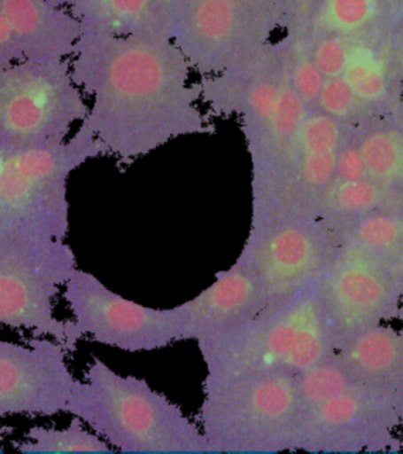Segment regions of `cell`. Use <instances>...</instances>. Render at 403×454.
<instances>
[{"label": "cell", "instance_id": "6da1fadb", "mask_svg": "<svg viewBox=\"0 0 403 454\" xmlns=\"http://www.w3.org/2000/svg\"><path fill=\"white\" fill-rule=\"evenodd\" d=\"M70 65L90 99L81 125L120 163L184 136L214 131L191 65L172 36L82 32Z\"/></svg>", "mask_w": 403, "mask_h": 454}, {"label": "cell", "instance_id": "7a4b0ae2", "mask_svg": "<svg viewBox=\"0 0 403 454\" xmlns=\"http://www.w3.org/2000/svg\"><path fill=\"white\" fill-rule=\"evenodd\" d=\"M66 413L123 454H212L202 427L180 405L97 356L74 383Z\"/></svg>", "mask_w": 403, "mask_h": 454}, {"label": "cell", "instance_id": "3957f363", "mask_svg": "<svg viewBox=\"0 0 403 454\" xmlns=\"http://www.w3.org/2000/svg\"><path fill=\"white\" fill-rule=\"evenodd\" d=\"M305 407L285 371L206 377L200 427L212 454L299 451Z\"/></svg>", "mask_w": 403, "mask_h": 454}, {"label": "cell", "instance_id": "277c9868", "mask_svg": "<svg viewBox=\"0 0 403 454\" xmlns=\"http://www.w3.org/2000/svg\"><path fill=\"white\" fill-rule=\"evenodd\" d=\"M336 340L312 284L297 297L267 308L238 333L202 354L206 377L285 371L293 376L336 354Z\"/></svg>", "mask_w": 403, "mask_h": 454}, {"label": "cell", "instance_id": "5b68a950", "mask_svg": "<svg viewBox=\"0 0 403 454\" xmlns=\"http://www.w3.org/2000/svg\"><path fill=\"white\" fill-rule=\"evenodd\" d=\"M99 156L106 150L84 125L62 144L13 152L0 168V234L66 240L68 178Z\"/></svg>", "mask_w": 403, "mask_h": 454}, {"label": "cell", "instance_id": "8992f818", "mask_svg": "<svg viewBox=\"0 0 403 454\" xmlns=\"http://www.w3.org/2000/svg\"><path fill=\"white\" fill-rule=\"evenodd\" d=\"M76 269L66 240L0 234V326L50 336L74 352L85 336L74 320L57 319L54 301Z\"/></svg>", "mask_w": 403, "mask_h": 454}, {"label": "cell", "instance_id": "52a82bcc", "mask_svg": "<svg viewBox=\"0 0 403 454\" xmlns=\"http://www.w3.org/2000/svg\"><path fill=\"white\" fill-rule=\"evenodd\" d=\"M87 114L70 60H21L0 70V139L13 152L62 144Z\"/></svg>", "mask_w": 403, "mask_h": 454}, {"label": "cell", "instance_id": "ba28073f", "mask_svg": "<svg viewBox=\"0 0 403 454\" xmlns=\"http://www.w3.org/2000/svg\"><path fill=\"white\" fill-rule=\"evenodd\" d=\"M339 248L319 216H276L251 221L238 259L260 279L268 308H276L317 283Z\"/></svg>", "mask_w": 403, "mask_h": 454}, {"label": "cell", "instance_id": "9c48e42d", "mask_svg": "<svg viewBox=\"0 0 403 454\" xmlns=\"http://www.w3.org/2000/svg\"><path fill=\"white\" fill-rule=\"evenodd\" d=\"M64 287L71 319L98 344L139 354L184 340L175 306L158 309L128 300L79 267Z\"/></svg>", "mask_w": 403, "mask_h": 454}, {"label": "cell", "instance_id": "30bf717a", "mask_svg": "<svg viewBox=\"0 0 403 454\" xmlns=\"http://www.w3.org/2000/svg\"><path fill=\"white\" fill-rule=\"evenodd\" d=\"M315 286L336 348L364 330L399 320L402 291L390 263L360 249L340 245Z\"/></svg>", "mask_w": 403, "mask_h": 454}, {"label": "cell", "instance_id": "8fae6325", "mask_svg": "<svg viewBox=\"0 0 403 454\" xmlns=\"http://www.w3.org/2000/svg\"><path fill=\"white\" fill-rule=\"evenodd\" d=\"M402 427L396 396L368 385L331 397L305 411L299 451L360 454L394 451Z\"/></svg>", "mask_w": 403, "mask_h": 454}, {"label": "cell", "instance_id": "7c38bea8", "mask_svg": "<svg viewBox=\"0 0 403 454\" xmlns=\"http://www.w3.org/2000/svg\"><path fill=\"white\" fill-rule=\"evenodd\" d=\"M172 40L198 78L212 76L259 52L263 16L229 0H172Z\"/></svg>", "mask_w": 403, "mask_h": 454}, {"label": "cell", "instance_id": "4fadbf2b", "mask_svg": "<svg viewBox=\"0 0 403 454\" xmlns=\"http://www.w3.org/2000/svg\"><path fill=\"white\" fill-rule=\"evenodd\" d=\"M68 350L50 336L0 340V419L56 417L66 411L76 377Z\"/></svg>", "mask_w": 403, "mask_h": 454}, {"label": "cell", "instance_id": "5bb4252c", "mask_svg": "<svg viewBox=\"0 0 403 454\" xmlns=\"http://www.w3.org/2000/svg\"><path fill=\"white\" fill-rule=\"evenodd\" d=\"M268 308L254 270L240 259L216 275L198 295L175 306L183 340H196L200 355L220 346Z\"/></svg>", "mask_w": 403, "mask_h": 454}, {"label": "cell", "instance_id": "9a60e30c", "mask_svg": "<svg viewBox=\"0 0 403 454\" xmlns=\"http://www.w3.org/2000/svg\"><path fill=\"white\" fill-rule=\"evenodd\" d=\"M0 12L13 30L24 60L66 62L74 56L82 24L70 8L50 0H0Z\"/></svg>", "mask_w": 403, "mask_h": 454}, {"label": "cell", "instance_id": "2e32d148", "mask_svg": "<svg viewBox=\"0 0 403 454\" xmlns=\"http://www.w3.org/2000/svg\"><path fill=\"white\" fill-rule=\"evenodd\" d=\"M337 352L361 385L396 393L403 383V325L372 326L344 340Z\"/></svg>", "mask_w": 403, "mask_h": 454}, {"label": "cell", "instance_id": "e0dca14e", "mask_svg": "<svg viewBox=\"0 0 403 454\" xmlns=\"http://www.w3.org/2000/svg\"><path fill=\"white\" fill-rule=\"evenodd\" d=\"M70 10L87 34L172 36V13L161 0H81Z\"/></svg>", "mask_w": 403, "mask_h": 454}, {"label": "cell", "instance_id": "ac0fdd59", "mask_svg": "<svg viewBox=\"0 0 403 454\" xmlns=\"http://www.w3.org/2000/svg\"><path fill=\"white\" fill-rule=\"evenodd\" d=\"M394 204H403V192L392 190L374 178L354 182L334 178L320 200L315 215L339 237L345 227L364 215Z\"/></svg>", "mask_w": 403, "mask_h": 454}, {"label": "cell", "instance_id": "d6986e66", "mask_svg": "<svg viewBox=\"0 0 403 454\" xmlns=\"http://www.w3.org/2000/svg\"><path fill=\"white\" fill-rule=\"evenodd\" d=\"M368 177L403 192V125L376 119L354 129Z\"/></svg>", "mask_w": 403, "mask_h": 454}, {"label": "cell", "instance_id": "ffe728a7", "mask_svg": "<svg viewBox=\"0 0 403 454\" xmlns=\"http://www.w3.org/2000/svg\"><path fill=\"white\" fill-rule=\"evenodd\" d=\"M339 240L340 245L390 262L403 245V204L364 215L340 232Z\"/></svg>", "mask_w": 403, "mask_h": 454}, {"label": "cell", "instance_id": "44dd1931", "mask_svg": "<svg viewBox=\"0 0 403 454\" xmlns=\"http://www.w3.org/2000/svg\"><path fill=\"white\" fill-rule=\"evenodd\" d=\"M16 450L26 454L115 453V448L107 440L95 431H89L84 421L76 417L66 427H30Z\"/></svg>", "mask_w": 403, "mask_h": 454}, {"label": "cell", "instance_id": "7402d4cb", "mask_svg": "<svg viewBox=\"0 0 403 454\" xmlns=\"http://www.w3.org/2000/svg\"><path fill=\"white\" fill-rule=\"evenodd\" d=\"M295 379L305 411L331 397L339 396L356 385H361L348 368L347 363L342 360L339 352L315 364L314 368L297 374Z\"/></svg>", "mask_w": 403, "mask_h": 454}, {"label": "cell", "instance_id": "603a6c76", "mask_svg": "<svg viewBox=\"0 0 403 454\" xmlns=\"http://www.w3.org/2000/svg\"><path fill=\"white\" fill-rule=\"evenodd\" d=\"M342 78L347 81L354 97L368 113L382 107L388 98V78L376 54L368 48L348 51V60Z\"/></svg>", "mask_w": 403, "mask_h": 454}, {"label": "cell", "instance_id": "cb8c5ba5", "mask_svg": "<svg viewBox=\"0 0 403 454\" xmlns=\"http://www.w3.org/2000/svg\"><path fill=\"white\" fill-rule=\"evenodd\" d=\"M315 109L352 127H354V121H361L362 115L368 114V109L354 97L353 90L342 76L325 79Z\"/></svg>", "mask_w": 403, "mask_h": 454}, {"label": "cell", "instance_id": "d4e9b609", "mask_svg": "<svg viewBox=\"0 0 403 454\" xmlns=\"http://www.w3.org/2000/svg\"><path fill=\"white\" fill-rule=\"evenodd\" d=\"M374 13V0H328L326 22L339 32L361 28Z\"/></svg>", "mask_w": 403, "mask_h": 454}, {"label": "cell", "instance_id": "484cf974", "mask_svg": "<svg viewBox=\"0 0 403 454\" xmlns=\"http://www.w3.org/2000/svg\"><path fill=\"white\" fill-rule=\"evenodd\" d=\"M325 79L322 71L317 68V65L314 64V60H301L299 64L295 65V68L291 70V74L289 76L291 87L303 98L309 111L317 107Z\"/></svg>", "mask_w": 403, "mask_h": 454}, {"label": "cell", "instance_id": "4316f807", "mask_svg": "<svg viewBox=\"0 0 403 454\" xmlns=\"http://www.w3.org/2000/svg\"><path fill=\"white\" fill-rule=\"evenodd\" d=\"M312 60L325 78H337L347 67L348 50L339 38H325L315 46Z\"/></svg>", "mask_w": 403, "mask_h": 454}, {"label": "cell", "instance_id": "83f0119b", "mask_svg": "<svg viewBox=\"0 0 403 454\" xmlns=\"http://www.w3.org/2000/svg\"><path fill=\"white\" fill-rule=\"evenodd\" d=\"M368 177V166H366L364 156H362L353 131V135L348 137L347 142L342 145V149L337 153L336 178L345 180V182H354V180H362V178Z\"/></svg>", "mask_w": 403, "mask_h": 454}, {"label": "cell", "instance_id": "f1b7e54d", "mask_svg": "<svg viewBox=\"0 0 403 454\" xmlns=\"http://www.w3.org/2000/svg\"><path fill=\"white\" fill-rule=\"evenodd\" d=\"M24 60L21 48L8 24L7 18L0 12V70Z\"/></svg>", "mask_w": 403, "mask_h": 454}, {"label": "cell", "instance_id": "f546056e", "mask_svg": "<svg viewBox=\"0 0 403 454\" xmlns=\"http://www.w3.org/2000/svg\"><path fill=\"white\" fill-rule=\"evenodd\" d=\"M390 269L392 277L396 279L397 286L403 291V245L396 254L390 259Z\"/></svg>", "mask_w": 403, "mask_h": 454}, {"label": "cell", "instance_id": "4dcf8cb0", "mask_svg": "<svg viewBox=\"0 0 403 454\" xmlns=\"http://www.w3.org/2000/svg\"><path fill=\"white\" fill-rule=\"evenodd\" d=\"M229 2H232L235 5L248 10L251 13L263 16V13H265V2L267 0H229Z\"/></svg>", "mask_w": 403, "mask_h": 454}, {"label": "cell", "instance_id": "1f68e13d", "mask_svg": "<svg viewBox=\"0 0 403 454\" xmlns=\"http://www.w3.org/2000/svg\"><path fill=\"white\" fill-rule=\"evenodd\" d=\"M394 396H396L397 411H399L400 425L403 426V383L399 387V388H397L396 393H394Z\"/></svg>", "mask_w": 403, "mask_h": 454}, {"label": "cell", "instance_id": "d6a6232c", "mask_svg": "<svg viewBox=\"0 0 403 454\" xmlns=\"http://www.w3.org/2000/svg\"><path fill=\"white\" fill-rule=\"evenodd\" d=\"M12 153H13V150L10 149L7 144L0 139V168L4 166V163L7 161L8 156L12 155Z\"/></svg>", "mask_w": 403, "mask_h": 454}, {"label": "cell", "instance_id": "836d02e7", "mask_svg": "<svg viewBox=\"0 0 403 454\" xmlns=\"http://www.w3.org/2000/svg\"><path fill=\"white\" fill-rule=\"evenodd\" d=\"M392 117H394L400 125H403V92L402 98L399 101V105H397L396 111H394V115H392Z\"/></svg>", "mask_w": 403, "mask_h": 454}, {"label": "cell", "instance_id": "e575fe53", "mask_svg": "<svg viewBox=\"0 0 403 454\" xmlns=\"http://www.w3.org/2000/svg\"><path fill=\"white\" fill-rule=\"evenodd\" d=\"M50 2L56 4L58 7L73 8L78 2H81V0H50Z\"/></svg>", "mask_w": 403, "mask_h": 454}, {"label": "cell", "instance_id": "d590c367", "mask_svg": "<svg viewBox=\"0 0 403 454\" xmlns=\"http://www.w3.org/2000/svg\"><path fill=\"white\" fill-rule=\"evenodd\" d=\"M5 435H7L5 427H2V426H0V454L5 451V448H4V440H5Z\"/></svg>", "mask_w": 403, "mask_h": 454}, {"label": "cell", "instance_id": "8d00e7d4", "mask_svg": "<svg viewBox=\"0 0 403 454\" xmlns=\"http://www.w3.org/2000/svg\"><path fill=\"white\" fill-rule=\"evenodd\" d=\"M399 320L403 322V291L402 295H400V305H399Z\"/></svg>", "mask_w": 403, "mask_h": 454}, {"label": "cell", "instance_id": "74e56055", "mask_svg": "<svg viewBox=\"0 0 403 454\" xmlns=\"http://www.w3.org/2000/svg\"><path fill=\"white\" fill-rule=\"evenodd\" d=\"M161 2H163V4H166V5H167V7L170 8V4H172V0H161Z\"/></svg>", "mask_w": 403, "mask_h": 454}]
</instances>
